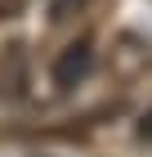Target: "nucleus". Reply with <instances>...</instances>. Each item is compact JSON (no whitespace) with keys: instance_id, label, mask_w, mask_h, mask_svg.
<instances>
[{"instance_id":"f257e3e1","label":"nucleus","mask_w":152,"mask_h":157,"mask_svg":"<svg viewBox=\"0 0 152 157\" xmlns=\"http://www.w3.org/2000/svg\"><path fill=\"white\" fill-rule=\"evenodd\" d=\"M85 67H90V45L76 40V45L58 59V81H63V85H76V81L85 76Z\"/></svg>"}]
</instances>
